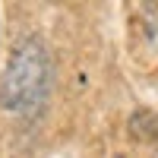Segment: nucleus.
Masks as SVG:
<instances>
[{"mask_svg":"<svg viewBox=\"0 0 158 158\" xmlns=\"http://www.w3.org/2000/svg\"><path fill=\"white\" fill-rule=\"evenodd\" d=\"M51 54L38 35H25L10 51L0 76V108L10 114H35L51 95Z\"/></svg>","mask_w":158,"mask_h":158,"instance_id":"f257e3e1","label":"nucleus"},{"mask_svg":"<svg viewBox=\"0 0 158 158\" xmlns=\"http://www.w3.org/2000/svg\"><path fill=\"white\" fill-rule=\"evenodd\" d=\"M114 158H120V155H114Z\"/></svg>","mask_w":158,"mask_h":158,"instance_id":"7ed1b4c3","label":"nucleus"},{"mask_svg":"<svg viewBox=\"0 0 158 158\" xmlns=\"http://www.w3.org/2000/svg\"><path fill=\"white\" fill-rule=\"evenodd\" d=\"M130 133L142 142H155L158 139V114L149 108H139L133 117H130Z\"/></svg>","mask_w":158,"mask_h":158,"instance_id":"f03ea898","label":"nucleus"}]
</instances>
